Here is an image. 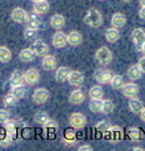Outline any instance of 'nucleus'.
<instances>
[{"label":"nucleus","instance_id":"nucleus-1","mask_svg":"<svg viewBox=\"0 0 145 151\" xmlns=\"http://www.w3.org/2000/svg\"><path fill=\"white\" fill-rule=\"evenodd\" d=\"M84 23L90 28H99L103 24V15L98 9H89L84 17Z\"/></svg>","mask_w":145,"mask_h":151},{"label":"nucleus","instance_id":"nucleus-2","mask_svg":"<svg viewBox=\"0 0 145 151\" xmlns=\"http://www.w3.org/2000/svg\"><path fill=\"white\" fill-rule=\"evenodd\" d=\"M95 59L101 64V65H108V64H110L111 60H113V54L109 50V47L101 46V47H99V49L96 50Z\"/></svg>","mask_w":145,"mask_h":151},{"label":"nucleus","instance_id":"nucleus-3","mask_svg":"<svg viewBox=\"0 0 145 151\" xmlns=\"http://www.w3.org/2000/svg\"><path fill=\"white\" fill-rule=\"evenodd\" d=\"M69 124L71 125V127L76 129V130H80V129H83L87 125V117H85V115H83L82 112H74V114H71L70 117H69Z\"/></svg>","mask_w":145,"mask_h":151},{"label":"nucleus","instance_id":"nucleus-4","mask_svg":"<svg viewBox=\"0 0 145 151\" xmlns=\"http://www.w3.org/2000/svg\"><path fill=\"white\" fill-rule=\"evenodd\" d=\"M105 135H106V139L110 140L111 142H118L124 136V131H123V129L120 126L113 125V126H110L109 131L105 132Z\"/></svg>","mask_w":145,"mask_h":151},{"label":"nucleus","instance_id":"nucleus-5","mask_svg":"<svg viewBox=\"0 0 145 151\" xmlns=\"http://www.w3.org/2000/svg\"><path fill=\"white\" fill-rule=\"evenodd\" d=\"M49 96H50V93L49 90H46L44 88H39L34 91L33 94V101L35 102L36 105H43L49 100Z\"/></svg>","mask_w":145,"mask_h":151},{"label":"nucleus","instance_id":"nucleus-6","mask_svg":"<svg viewBox=\"0 0 145 151\" xmlns=\"http://www.w3.org/2000/svg\"><path fill=\"white\" fill-rule=\"evenodd\" d=\"M95 80L98 81V84H110V80L113 78V73L108 69H99L96 70L94 74Z\"/></svg>","mask_w":145,"mask_h":151},{"label":"nucleus","instance_id":"nucleus-7","mask_svg":"<svg viewBox=\"0 0 145 151\" xmlns=\"http://www.w3.org/2000/svg\"><path fill=\"white\" fill-rule=\"evenodd\" d=\"M131 41H133V44L136 46V49L141 50V46L145 42V31L140 28L134 29L131 33Z\"/></svg>","mask_w":145,"mask_h":151},{"label":"nucleus","instance_id":"nucleus-8","mask_svg":"<svg viewBox=\"0 0 145 151\" xmlns=\"http://www.w3.org/2000/svg\"><path fill=\"white\" fill-rule=\"evenodd\" d=\"M31 49L35 52L36 56H44L49 52V46H48L41 39H36L33 44H31Z\"/></svg>","mask_w":145,"mask_h":151},{"label":"nucleus","instance_id":"nucleus-9","mask_svg":"<svg viewBox=\"0 0 145 151\" xmlns=\"http://www.w3.org/2000/svg\"><path fill=\"white\" fill-rule=\"evenodd\" d=\"M24 79H25V83L28 85H35V84L39 83L40 74L36 69L31 68V69H28L26 71H24Z\"/></svg>","mask_w":145,"mask_h":151},{"label":"nucleus","instance_id":"nucleus-10","mask_svg":"<svg viewBox=\"0 0 145 151\" xmlns=\"http://www.w3.org/2000/svg\"><path fill=\"white\" fill-rule=\"evenodd\" d=\"M41 66L46 71H51V70L56 69L58 66V60L54 55H50V54H46V55L43 56V61H41Z\"/></svg>","mask_w":145,"mask_h":151},{"label":"nucleus","instance_id":"nucleus-11","mask_svg":"<svg viewBox=\"0 0 145 151\" xmlns=\"http://www.w3.org/2000/svg\"><path fill=\"white\" fill-rule=\"evenodd\" d=\"M51 41L56 49H61V47H65L68 45V35H65L63 31H56Z\"/></svg>","mask_w":145,"mask_h":151},{"label":"nucleus","instance_id":"nucleus-12","mask_svg":"<svg viewBox=\"0 0 145 151\" xmlns=\"http://www.w3.org/2000/svg\"><path fill=\"white\" fill-rule=\"evenodd\" d=\"M68 83L73 86H80L84 83V74L82 71H79V70H73L69 74Z\"/></svg>","mask_w":145,"mask_h":151},{"label":"nucleus","instance_id":"nucleus-13","mask_svg":"<svg viewBox=\"0 0 145 151\" xmlns=\"http://www.w3.org/2000/svg\"><path fill=\"white\" fill-rule=\"evenodd\" d=\"M123 90V95L125 98H129V99H133V98H136V95L139 93V88L136 84H133V83H128V84H124V86L121 88Z\"/></svg>","mask_w":145,"mask_h":151},{"label":"nucleus","instance_id":"nucleus-14","mask_svg":"<svg viewBox=\"0 0 145 151\" xmlns=\"http://www.w3.org/2000/svg\"><path fill=\"white\" fill-rule=\"evenodd\" d=\"M28 15L29 13H26L24 9L21 8H15L13 12H12V20L15 21V23H26V20H28Z\"/></svg>","mask_w":145,"mask_h":151},{"label":"nucleus","instance_id":"nucleus-15","mask_svg":"<svg viewBox=\"0 0 145 151\" xmlns=\"http://www.w3.org/2000/svg\"><path fill=\"white\" fill-rule=\"evenodd\" d=\"M85 100V94H84V91L83 90H80V89H76V90H74L70 93V96H69V102L73 105H80V104H83Z\"/></svg>","mask_w":145,"mask_h":151},{"label":"nucleus","instance_id":"nucleus-16","mask_svg":"<svg viewBox=\"0 0 145 151\" xmlns=\"http://www.w3.org/2000/svg\"><path fill=\"white\" fill-rule=\"evenodd\" d=\"M25 79H24V71H21V70L17 69L14 70L10 75V79H9V83L12 86H17V85H21L24 84Z\"/></svg>","mask_w":145,"mask_h":151},{"label":"nucleus","instance_id":"nucleus-17","mask_svg":"<svg viewBox=\"0 0 145 151\" xmlns=\"http://www.w3.org/2000/svg\"><path fill=\"white\" fill-rule=\"evenodd\" d=\"M40 23H41L40 14L33 12V13H30V14L28 15V20H26V24H28L29 28H33V29L38 30V29L40 28Z\"/></svg>","mask_w":145,"mask_h":151},{"label":"nucleus","instance_id":"nucleus-18","mask_svg":"<svg viewBox=\"0 0 145 151\" xmlns=\"http://www.w3.org/2000/svg\"><path fill=\"white\" fill-rule=\"evenodd\" d=\"M35 52L33 51L31 47H26V49H23L20 52H19V60L21 63H30L34 60L35 58Z\"/></svg>","mask_w":145,"mask_h":151},{"label":"nucleus","instance_id":"nucleus-19","mask_svg":"<svg viewBox=\"0 0 145 151\" xmlns=\"http://www.w3.org/2000/svg\"><path fill=\"white\" fill-rule=\"evenodd\" d=\"M71 70L69 69L68 66H60L56 73H55V80L58 83H64V81H68V78H69V74H70Z\"/></svg>","mask_w":145,"mask_h":151},{"label":"nucleus","instance_id":"nucleus-20","mask_svg":"<svg viewBox=\"0 0 145 151\" xmlns=\"http://www.w3.org/2000/svg\"><path fill=\"white\" fill-rule=\"evenodd\" d=\"M5 126V131H6L10 136H12L13 139H17L18 137V122L15 120H9L4 124Z\"/></svg>","mask_w":145,"mask_h":151},{"label":"nucleus","instance_id":"nucleus-21","mask_svg":"<svg viewBox=\"0 0 145 151\" xmlns=\"http://www.w3.org/2000/svg\"><path fill=\"white\" fill-rule=\"evenodd\" d=\"M82 42H83V36L79 31L74 30L68 34V44H70L71 46H79Z\"/></svg>","mask_w":145,"mask_h":151},{"label":"nucleus","instance_id":"nucleus-22","mask_svg":"<svg viewBox=\"0 0 145 151\" xmlns=\"http://www.w3.org/2000/svg\"><path fill=\"white\" fill-rule=\"evenodd\" d=\"M126 24V17L121 13H115L114 15L111 17V26L114 28H123Z\"/></svg>","mask_w":145,"mask_h":151},{"label":"nucleus","instance_id":"nucleus-23","mask_svg":"<svg viewBox=\"0 0 145 151\" xmlns=\"http://www.w3.org/2000/svg\"><path fill=\"white\" fill-rule=\"evenodd\" d=\"M49 9H50V5L49 3L46 1V0H41V1H36L34 3V6H33V12L38 13V14H46L48 12H49Z\"/></svg>","mask_w":145,"mask_h":151},{"label":"nucleus","instance_id":"nucleus-24","mask_svg":"<svg viewBox=\"0 0 145 151\" xmlns=\"http://www.w3.org/2000/svg\"><path fill=\"white\" fill-rule=\"evenodd\" d=\"M50 25H51V28H54L56 30L61 29L63 26L65 25V18H64L61 14H54L50 18Z\"/></svg>","mask_w":145,"mask_h":151},{"label":"nucleus","instance_id":"nucleus-25","mask_svg":"<svg viewBox=\"0 0 145 151\" xmlns=\"http://www.w3.org/2000/svg\"><path fill=\"white\" fill-rule=\"evenodd\" d=\"M128 78L131 80V81H135V80H139L141 78V75L144 74L141 71V69L139 68V65H133L128 69Z\"/></svg>","mask_w":145,"mask_h":151},{"label":"nucleus","instance_id":"nucleus-26","mask_svg":"<svg viewBox=\"0 0 145 151\" xmlns=\"http://www.w3.org/2000/svg\"><path fill=\"white\" fill-rule=\"evenodd\" d=\"M129 109H130V111L134 112V114H140L141 110L144 109V104L139 99L133 98L129 100Z\"/></svg>","mask_w":145,"mask_h":151},{"label":"nucleus","instance_id":"nucleus-27","mask_svg":"<svg viewBox=\"0 0 145 151\" xmlns=\"http://www.w3.org/2000/svg\"><path fill=\"white\" fill-rule=\"evenodd\" d=\"M105 37H106V40H108L109 42H116L118 40H119V37H120V33H119V30H118V28L111 26V28L106 29Z\"/></svg>","mask_w":145,"mask_h":151},{"label":"nucleus","instance_id":"nucleus-28","mask_svg":"<svg viewBox=\"0 0 145 151\" xmlns=\"http://www.w3.org/2000/svg\"><path fill=\"white\" fill-rule=\"evenodd\" d=\"M128 136L130 137V140H133V141H140V140H143L144 135H143V131L140 130V129L129 127L128 129Z\"/></svg>","mask_w":145,"mask_h":151},{"label":"nucleus","instance_id":"nucleus-29","mask_svg":"<svg viewBox=\"0 0 145 151\" xmlns=\"http://www.w3.org/2000/svg\"><path fill=\"white\" fill-rule=\"evenodd\" d=\"M103 99H91L90 104H89V110L94 114H99L101 112V109H103Z\"/></svg>","mask_w":145,"mask_h":151},{"label":"nucleus","instance_id":"nucleus-30","mask_svg":"<svg viewBox=\"0 0 145 151\" xmlns=\"http://www.w3.org/2000/svg\"><path fill=\"white\" fill-rule=\"evenodd\" d=\"M12 94H13L17 99H24L25 96H26V88H25V85L21 84V85L13 86Z\"/></svg>","mask_w":145,"mask_h":151},{"label":"nucleus","instance_id":"nucleus-31","mask_svg":"<svg viewBox=\"0 0 145 151\" xmlns=\"http://www.w3.org/2000/svg\"><path fill=\"white\" fill-rule=\"evenodd\" d=\"M124 79H123L121 75H113V78L110 80V86L113 89H115V90H119L121 89L123 86H124Z\"/></svg>","mask_w":145,"mask_h":151},{"label":"nucleus","instance_id":"nucleus-32","mask_svg":"<svg viewBox=\"0 0 145 151\" xmlns=\"http://www.w3.org/2000/svg\"><path fill=\"white\" fill-rule=\"evenodd\" d=\"M12 51H10L6 46H0V63L6 64L12 60Z\"/></svg>","mask_w":145,"mask_h":151},{"label":"nucleus","instance_id":"nucleus-33","mask_svg":"<svg viewBox=\"0 0 145 151\" xmlns=\"http://www.w3.org/2000/svg\"><path fill=\"white\" fill-rule=\"evenodd\" d=\"M49 120H50V117L45 111H38L35 114V116H34V121L36 124H39V125H41V126L45 125Z\"/></svg>","mask_w":145,"mask_h":151},{"label":"nucleus","instance_id":"nucleus-34","mask_svg":"<svg viewBox=\"0 0 145 151\" xmlns=\"http://www.w3.org/2000/svg\"><path fill=\"white\" fill-rule=\"evenodd\" d=\"M89 96L90 99H103L104 96V91L101 89V86L95 85L89 90Z\"/></svg>","mask_w":145,"mask_h":151},{"label":"nucleus","instance_id":"nucleus-35","mask_svg":"<svg viewBox=\"0 0 145 151\" xmlns=\"http://www.w3.org/2000/svg\"><path fill=\"white\" fill-rule=\"evenodd\" d=\"M13 137L10 136V135L5 131V132H0V146H3V147H8L12 145L13 142Z\"/></svg>","mask_w":145,"mask_h":151},{"label":"nucleus","instance_id":"nucleus-36","mask_svg":"<svg viewBox=\"0 0 145 151\" xmlns=\"http://www.w3.org/2000/svg\"><path fill=\"white\" fill-rule=\"evenodd\" d=\"M63 142L65 145H74L76 142V137H75V134L71 130H68L63 136Z\"/></svg>","mask_w":145,"mask_h":151},{"label":"nucleus","instance_id":"nucleus-37","mask_svg":"<svg viewBox=\"0 0 145 151\" xmlns=\"http://www.w3.org/2000/svg\"><path fill=\"white\" fill-rule=\"evenodd\" d=\"M115 106H114V102L111 100H104L103 102V109H101V112H103L104 115H109L111 114L113 111H114Z\"/></svg>","mask_w":145,"mask_h":151},{"label":"nucleus","instance_id":"nucleus-38","mask_svg":"<svg viewBox=\"0 0 145 151\" xmlns=\"http://www.w3.org/2000/svg\"><path fill=\"white\" fill-rule=\"evenodd\" d=\"M18 100L19 99H17L12 93H10V94H6L3 98V104H4V106H14V105H17Z\"/></svg>","mask_w":145,"mask_h":151},{"label":"nucleus","instance_id":"nucleus-39","mask_svg":"<svg viewBox=\"0 0 145 151\" xmlns=\"http://www.w3.org/2000/svg\"><path fill=\"white\" fill-rule=\"evenodd\" d=\"M110 126H111V125L109 124V121H99V122L95 125V130H96V131H99V132L105 134V132H108V131H109Z\"/></svg>","mask_w":145,"mask_h":151},{"label":"nucleus","instance_id":"nucleus-40","mask_svg":"<svg viewBox=\"0 0 145 151\" xmlns=\"http://www.w3.org/2000/svg\"><path fill=\"white\" fill-rule=\"evenodd\" d=\"M38 35V30L33 29V28H29V26H26L25 30H24V36L26 40H31V39H35Z\"/></svg>","mask_w":145,"mask_h":151},{"label":"nucleus","instance_id":"nucleus-41","mask_svg":"<svg viewBox=\"0 0 145 151\" xmlns=\"http://www.w3.org/2000/svg\"><path fill=\"white\" fill-rule=\"evenodd\" d=\"M10 119V112L6 109H0V124H5Z\"/></svg>","mask_w":145,"mask_h":151},{"label":"nucleus","instance_id":"nucleus-42","mask_svg":"<svg viewBox=\"0 0 145 151\" xmlns=\"http://www.w3.org/2000/svg\"><path fill=\"white\" fill-rule=\"evenodd\" d=\"M43 127L45 129V131H48V130H58V124L54 120H49L45 125H43Z\"/></svg>","mask_w":145,"mask_h":151},{"label":"nucleus","instance_id":"nucleus-43","mask_svg":"<svg viewBox=\"0 0 145 151\" xmlns=\"http://www.w3.org/2000/svg\"><path fill=\"white\" fill-rule=\"evenodd\" d=\"M138 65H139V68L141 69V71L145 74V55H144L143 58H140V59H139V61H138Z\"/></svg>","mask_w":145,"mask_h":151},{"label":"nucleus","instance_id":"nucleus-44","mask_svg":"<svg viewBox=\"0 0 145 151\" xmlns=\"http://www.w3.org/2000/svg\"><path fill=\"white\" fill-rule=\"evenodd\" d=\"M79 151H91L93 150V147L90 146V145H82L79 149H78Z\"/></svg>","mask_w":145,"mask_h":151},{"label":"nucleus","instance_id":"nucleus-45","mask_svg":"<svg viewBox=\"0 0 145 151\" xmlns=\"http://www.w3.org/2000/svg\"><path fill=\"white\" fill-rule=\"evenodd\" d=\"M139 18L145 20V6H141L140 10H139Z\"/></svg>","mask_w":145,"mask_h":151},{"label":"nucleus","instance_id":"nucleus-46","mask_svg":"<svg viewBox=\"0 0 145 151\" xmlns=\"http://www.w3.org/2000/svg\"><path fill=\"white\" fill-rule=\"evenodd\" d=\"M139 116H140V120L145 122V107H144V109L141 110V112H140V114H139Z\"/></svg>","mask_w":145,"mask_h":151},{"label":"nucleus","instance_id":"nucleus-47","mask_svg":"<svg viewBox=\"0 0 145 151\" xmlns=\"http://www.w3.org/2000/svg\"><path fill=\"white\" fill-rule=\"evenodd\" d=\"M131 150H134V151H143L144 149L143 147H139V146H135V147H133Z\"/></svg>","mask_w":145,"mask_h":151},{"label":"nucleus","instance_id":"nucleus-48","mask_svg":"<svg viewBox=\"0 0 145 151\" xmlns=\"http://www.w3.org/2000/svg\"><path fill=\"white\" fill-rule=\"evenodd\" d=\"M139 3H140L141 6H145V0H139Z\"/></svg>","mask_w":145,"mask_h":151},{"label":"nucleus","instance_id":"nucleus-49","mask_svg":"<svg viewBox=\"0 0 145 151\" xmlns=\"http://www.w3.org/2000/svg\"><path fill=\"white\" fill-rule=\"evenodd\" d=\"M141 51H143V54L145 55V42H144V45L141 46Z\"/></svg>","mask_w":145,"mask_h":151},{"label":"nucleus","instance_id":"nucleus-50","mask_svg":"<svg viewBox=\"0 0 145 151\" xmlns=\"http://www.w3.org/2000/svg\"><path fill=\"white\" fill-rule=\"evenodd\" d=\"M121 1H124V3H130L131 0H121Z\"/></svg>","mask_w":145,"mask_h":151},{"label":"nucleus","instance_id":"nucleus-51","mask_svg":"<svg viewBox=\"0 0 145 151\" xmlns=\"http://www.w3.org/2000/svg\"><path fill=\"white\" fill-rule=\"evenodd\" d=\"M33 1H34V3H36V1H41V0H33Z\"/></svg>","mask_w":145,"mask_h":151},{"label":"nucleus","instance_id":"nucleus-52","mask_svg":"<svg viewBox=\"0 0 145 151\" xmlns=\"http://www.w3.org/2000/svg\"><path fill=\"white\" fill-rule=\"evenodd\" d=\"M101 1H104V0H101Z\"/></svg>","mask_w":145,"mask_h":151}]
</instances>
